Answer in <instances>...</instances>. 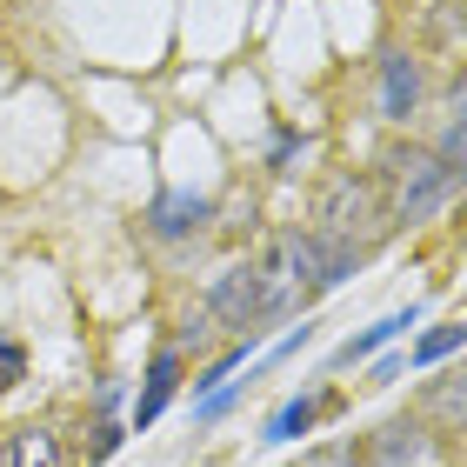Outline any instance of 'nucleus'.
<instances>
[{"instance_id":"nucleus-6","label":"nucleus","mask_w":467,"mask_h":467,"mask_svg":"<svg viewBox=\"0 0 467 467\" xmlns=\"http://www.w3.org/2000/svg\"><path fill=\"white\" fill-rule=\"evenodd\" d=\"M360 461L368 467H428L434 461V434L420 428L414 414H394V420H380V428L360 441Z\"/></svg>"},{"instance_id":"nucleus-4","label":"nucleus","mask_w":467,"mask_h":467,"mask_svg":"<svg viewBox=\"0 0 467 467\" xmlns=\"http://www.w3.org/2000/svg\"><path fill=\"white\" fill-rule=\"evenodd\" d=\"M201 307L214 314L221 327H241V334H247V327H261V314H267V287H261V267H254V261H234V267H221Z\"/></svg>"},{"instance_id":"nucleus-13","label":"nucleus","mask_w":467,"mask_h":467,"mask_svg":"<svg viewBox=\"0 0 467 467\" xmlns=\"http://www.w3.org/2000/svg\"><path fill=\"white\" fill-rule=\"evenodd\" d=\"M368 254H374V247H354V241H327V234H314V261H321V294H327V287H341V281H354V274L368 267Z\"/></svg>"},{"instance_id":"nucleus-12","label":"nucleus","mask_w":467,"mask_h":467,"mask_svg":"<svg viewBox=\"0 0 467 467\" xmlns=\"http://www.w3.org/2000/svg\"><path fill=\"white\" fill-rule=\"evenodd\" d=\"M0 467H60V434L54 428H20V434H7Z\"/></svg>"},{"instance_id":"nucleus-14","label":"nucleus","mask_w":467,"mask_h":467,"mask_svg":"<svg viewBox=\"0 0 467 467\" xmlns=\"http://www.w3.org/2000/svg\"><path fill=\"white\" fill-rule=\"evenodd\" d=\"M461 348H467V321H441V327H428V334L408 348V360H414V368H448Z\"/></svg>"},{"instance_id":"nucleus-17","label":"nucleus","mask_w":467,"mask_h":467,"mask_svg":"<svg viewBox=\"0 0 467 467\" xmlns=\"http://www.w3.org/2000/svg\"><path fill=\"white\" fill-rule=\"evenodd\" d=\"M214 314H207V307H194V314H187V321H181V334H174V354H194V348H214Z\"/></svg>"},{"instance_id":"nucleus-15","label":"nucleus","mask_w":467,"mask_h":467,"mask_svg":"<svg viewBox=\"0 0 467 467\" xmlns=\"http://www.w3.org/2000/svg\"><path fill=\"white\" fill-rule=\"evenodd\" d=\"M434 161L448 167V174L467 187V120H448L441 127V140H434Z\"/></svg>"},{"instance_id":"nucleus-3","label":"nucleus","mask_w":467,"mask_h":467,"mask_svg":"<svg viewBox=\"0 0 467 467\" xmlns=\"http://www.w3.org/2000/svg\"><path fill=\"white\" fill-rule=\"evenodd\" d=\"M307 234L374 247L380 234H388V214H380V187H374V174H334V181L321 187V207H314V227H307Z\"/></svg>"},{"instance_id":"nucleus-5","label":"nucleus","mask_w":467,"mask_h":467,"mask_svg":"<svg viewBox=\"0 0 467 467\" xmlns=\"http://www.w3.org/2000/svg\"><path fill=\"white\" fill-rule=\"evenodd\" d=\"M414 420H420L428 434H467V360L434 368V380H420Z\"/></svg>"},{"instance_id":"nucleus-11","label":"nucleus","mask_w":467,"mask_h":467,"mask_svg":"<svg viewBox=\"0 0 467 467\" xmlns=\"http://www.w3.org/2000/svg\"><path fill=\"white\" fill-rule=\"evenodd\" d=\"M327 408H334V394H294V400H281V408L261 420V441H267V448H281V441H301Z\"/></svg>"},{"instance_id":"nucleus-21","label":"nucleus","mask_w":467,"mask_h":467,"mask_svg":"<svg viewBox=\"0 0 467 467\" xmlns=\"http://www.w3.org/2000/svg\"><path fill=\"white\" fill-rule=\"evenodd\" d=\"M14 380H20V348L0 334V388H14Z\"/></svg>"},{"instance_id":"nucleus-19","label":"nucleus","mask_w":467,"mask_h":467,"mask_svg":"<svg viewBox=\"0 0 467 467\" xmlns=\"http://www.w3.org/2000/svg\"><path fill=\"white\" fill-rule=\"evenodd\" d=\"M307 341H314V321H301V327L287 334V341H274V348H267V360H294V354H301Z\"/></svg>"},{"instance_id":"nucleus-2","label":"nucleus","mask_w":467,"mask_h":467,"mask_svg":"<svg viewBox=\"0 0 467 467\" xmlns=\"http://www.w3.org/2000/svg\"><path fill=\"white\" fill-rule=\"evenodd\" d=\"M254 267H261V287H267L261 327H267V321H287V314H301L314 294H321V261H314V234H307V227H281Z\"/></svg>"},{"instance_id":"nucleus-22","label":"nucleus","mask_w":467,"mask_h":467,"mask_svg":"<svg viewBox=\"0 0 467 467\" xmlns=\"http://www.w3.org/2000/svg\"><path fill=\"white\" fill-rule=\"evenodd\" d=\"M448 108H454V120H467V67L454 74V88H448Z\"/></svg>"},{"instance_id":"nucleus-8","label":"nucleus","mask_w":467,"mask_h":467,"mask_svg":"<svg viewBox=\"0 0 467 467\" xmlns=\"http://www.w3.org/2000/svg\"><path fill=\"white\" fill-rule=\"evenodd\" d=\"M380 120H408L414 108H420V60L408 54V47H388L380 54Z\"/></svg>"},{"instance_id":"nucleus-10","label":"nucleus","mask_w":467,"mask_h":467,"mask_svg":"<svg viewBox=\"0 0 467 467\" xmlns=\"http://www.w3.org/2000/svg\"><path fill=\"white\" fill-rule=\"evenodd\" d=\"M408 327H420V307H394V314H380L374 327H360L354 341H341V348H334V368H354V360H374V354L388 348V341H400Z\"/></svg>"},{"instance_id":"nucleus-16","label":"nucleus","mask_w":467,"mask_h":467,"mask_svg":"<svg viewBox=\"0 0 467 467\" xmlns=\"http://www.w3.org/2000/svg\"><path fill=\"white\" fill-rule=\"evenodd\" d=\"M294 467H368V461H360V441H321V448H307Z\"/></svg>"},{"instance_id":"nucleus-1","label":"nucleus","mask_w":467,"mask_h":467,"mask_svg":"<svg viewBox=\"0 0 467 467\" xmlns=\"http://www.w3.org/2000/svg\"><path fill=\"white\" fill-rule=\"evenodd\" d=\"M374 187H380V214H388V234H394V227H420L428 214H441L461 181L434 161V147L408 140V147H388V154H380Z\"/></svg>"},{"instance_id":"nucleus-9","label":"nucleus","mask_w":467,"mask_h":467,"mask_svg":"<svg viewBox=\"0 0 467 467\" xmlns=\"http://www.w3.org/2000/svg\"><path fill=\"white\" fill-rule=\"evenodd\" d=\"M207 221H214V201L187 194V187H174V194H161L147 207V234H154V241H187V234H201Z\"/></svg>"},{"instance_id":"nucleus-20","label":"nucleus","mask_w":467,"mask_h":467,"mask_svg":"<svg viewBox=\"0 0 467 467\" xmlns=\"http://www.w3.org/2000/svg\"><path fill=\"white\" fill-rule=\"evenodd\" d=\"M400 368H408V354H380L368 368V380H374V388H388V380H400Z\"/></svg>"},{"instance_id":"nucleus-7","label":"nucleus","mask_w":467,"mask_h":467,"mask_svg":"<svg viewBox=\"0 0 467 467\" xmlns=\"http://www.w3.org/2000/svg\"><path fill=\"white\" fill-rule=\"evenodd\" d=\"M181 380H187V354L161 348L154 360H147V388L134 394V414H127V428H134V434H147V428H154V420L167 414V400L181 394Z\"/></svg>"},{"instance_id":"nucleus-18","label":"nucleus","mask_w":467,"mask_h":467,"mask_svg":"<svg viewBox=\"0 0 467 467\" xmlns=\"http://www.w3.org/2000/svg\"><path fill=\"white\" fill-rule=\"evenodd\" d=\"M120 441H127V428H114V420H100V428H94V441H88V461H108V454L120 448Z\"/></svg>"}]
</instances>
